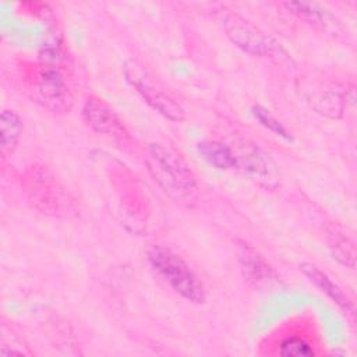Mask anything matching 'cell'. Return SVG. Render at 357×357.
Wrapping results in <instances>:
<instances>
[{
	"label": "cell",
	"mask_w": 357,
	"mask_h": 357,
	"mask_svg": "<svg viewBox=\"0 0 357 357\" xmlns=\"http://www.w3.org/2000/svg\"><path fill=\"white\" fill-rule=\"evenodd\" d=\"M22 187L29 202L39 212L61 219L78 215L77 201L46 166H29L22 176Z\"/></svg>",
	"instance_id": "cell-1"
},
{
	"label": "cell",
	"mask_w": 357,
	"mask_h": 357,
	"mask_svg": "<svg viewBox=\"0 0 357 357\" xmlns=\"http://www.w3.org/2000/svg\"><path fill=\"white\" fill-rule=\"evenodd\" d=\"M148 170L153 180L173 198L178 201L192 199L197 191V180L184 159L159 144L148 149Z\"/></svg>",
	"instance_id": "cell-2"
},
{
	"label": "cell",
	"mask_w": 357,
	"mask_h": 357,
	"mask_svg": "<svg viewBox=\"0 0 357 357\" xmlns=\"http://www.w3.org/2000/svg\"><path fill=\"white\" fill-rule=\"evenodd\" d=\"M146 254L152 266L176 293L188 301L204 303V284L181 257H178L170 248L159 244L151 245L146 250Z\"/></svg>",
	"instance_id": "cell-3"
},
{
	"label": "cell",
	"mask_w": 357,
	"mask_h": 357,
	"mask_svg": "<svg viewBox=\"0 0 357 357\" xmlns=\"http://www.w3.org/2000/svg\"><path fill=\"white\" fill-rule=\"evenodd\" d=\"M31 92L36 102L54 113H66L74 103L67 78L56 63L43 61L33 70Z\"/></svg>",
	"instance_id": "cell-4"
},
{
	"label": "cell",
	"mask_w": 357,
	"mask_h": 357,
	"mask_svg": "<svg viewBox=\"0 0 357 357\" xmlns=\"http://www.w3.org/2000/svg\"><path fill=\"white\" fill-rule=\"evenodd\" d=\"M124 75L139 96L158 113L172 121H183L185 119L184 109L165 91L159 89L135 61L131 60L124 64Z\"/></svg>",
	"instance_id": "cell-5"
},
{
	"label": "cell",
	"mask_w": 357,
	"mask_h": 357,
	"mask_svg": "<svg viewBox=\"0 0 357 357\" xmlns=\"http://www.w3.org/2000/svg\"><path fill=\"white\" fill-rule=\"evenodd\" d=\"M222 21L230 40L244 52L255 56H265L273 50L275 42L241 15L227 13Z\"/></svg>",
	"instance_id": "cell-6"
},
{
	"label": "cell",
	"mask_w": 357,
	"mask_h": 357,
	"mask_svg": "<svg viewBox=\"0 0 357 357\" xmlns=\"http://www.w3.org/2000/svg\"><path fill=\"white\" fill-rule=\"evenodd\" d=\"M82 116L85 121L99 134L113 137L117 139H124L128 137L123 121L116 114V112L99 98H89L84 107Z\"/></svg>",
	"instance_id": "cell-7"
},
{
	"label": "cell",
	"mask_w": 357,
	"mask_h": 357,
	"mask_svg": "<svg viewBox=\"0 0 357 357\" xmlns=\"http://www.w3.org/2000/svg\"><path fill=\"white\" fill-rule=\"evenodd\" d=\"M300 269L303 271V273L321 290L324 291L333 303H336L343 311L353 314L354 312V307L353 303L350 301V298L344 294V291L335 283L332 282V279L324 273L322 271H319L317 266L311 265V264H301Z\"/></svg>",
	"instance_id": "cell-8"
},
{
	"label": "cell",
	"mask_w": 357,
	"mask_h": 357,
	"mask_svg": "<svg viewBox=\"0 0 357 357\" xmlns=\"http://www.w3.org/2000/svg\"><path fill=\"white\" fill-rule=\"evenodd\" d=\"M198 151L208 163L218 169L226 170L237 166V159L233 149L219 141H204L198 144Z\"/></svg>",
	"instance_id": "cell-9"
},
{
	"label": "cell",
	"mask_w": 357,
	"mask_h": 357,
	"mask_svg": "<svg viewBox=\"0 0 357 357\" xmlns=\"http://www.w3.org/2000/svg\"><path fill=\"white\" fill-rule=\"evenodd\" d=\"M1 152L4 156L14 152L20 141L24 124L21 117L14 110L1 112Z\"/></svg>",
	"instance_id": "cell-10"
},
{
	"label": "cell",
	"mask_w": 357,
	"mask_h": 357,
	"mask_svg": "<svg viewBox=\"0 0 357 357\" xmlns=\"http://www.w3.org/2000/svg\"><path fill=\"white\" fill-rule=\"evenodd\" d=\"M238 258L241 261L244 273L251 280L257 282V280H264L266 276L269 278V275H271L269 266L264 262L261 255L254 248H251L248 244H245V243L240 244Z\"/></svg>",
	"instance_id": "cell-11"
},
{
	"label": "cell",
	"mask_w": 357,
	"mask_h": 357,
	"mask_svg": "<svg viewBox=\"0 0 357 357\" xmlns=\"http://www.w3.org/2000/svg\"><path fill=\"white\" fill-rule=\"evenodd\" d=\"M283 6L298 18H303L311 24H319V25H328L329 21H332V15L326 13L325 8L319 7L315 3L308 1H286Z\"/></svg>",
	"instance_id": "cell-12"
},
{
	"label": "cell",
	"mask_w": 357,
	"mask_h": 357,
	"mask_svg": "<svg viewBox=\"0 0 357 357\" xmlns=\"http://www.w3.org/2000/svg\"><path fill=\"white\" fill-rule=\"evenodd\" d=\"M251 112H252V116H254L265 128H268L269 131H272L273 134H276V135H279V137H283V138H286V139H290V135H289L287 130L282 126V123H280L269 110H266V109L262 107V106H254V107L251 109Z\"/></svg>",
	"instance_id": "cell-13"
},
{
	"label": "cell",
	"mask_w": 357,
	"mask_h": 357,
	"mask_svg": "<svg viewBox=\"0 0 357 357\" xmlns=\"http://www.w3.org/2000/svg\"><path fill=\"white\" fill-rule=\"evenodd\" d=\"M279 353L286 357H300V356H314V350L308 342L301 337H286L279 347Z\"/></svg>",
	"instance_id": "cell-14"
}]
</instances>
